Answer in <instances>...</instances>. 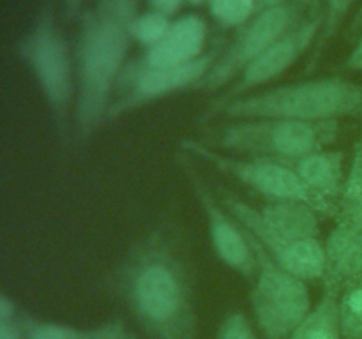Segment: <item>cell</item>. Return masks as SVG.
<instances>
[{"label": "cell", "instance_id": "6da1fadb", "mask_svg": "<svg viewBox=\"0 0 362 339\" xmlns=\"http://www.w3.org/2000/svg\"><path fill=\"white\" fill-rule=\"evenodd\" d=\"M180 240L173 226H154L112 270L113 293L148 339H197L193 278Z\"/></svg>", "mask_w": 362, "mask_h": 339}, {"label": "cell", "instance_id": "7a4b0ae2", "mask_svg": "<svg viewBox=\"0 0 362 339\" xmlns=\"http://www.w3.org/2000/svg\"><path fill=\"white\" fill-rule=\"evenodd\" d=\"M138 0H95L83 14L76 44L74 127L81 141L108 122L117 83L126 69Z\"/></svg>", "mask_w": 362, "mask_h": 339}, {"label": "cell", "instance_id": "3957f363", "mask_svg": "<svg viewBox=\"0 0 362 339\" xmlns=\"http://www.w3.org/2000/svg\"><path fill=\"white\" fill-rule=\"evenodd\" d=\"M226 119H290L339 122L362 117V85L338 76L313 78L240 95L216 112Z\"/></svg>", "mask_w": 362, "mask_h": 339}, {"label": "cell", "instance_id": "277c9868", "mask_svg": "<svg viewBox=\"0 0 362 339\" xmlns=\"http://www.w3.org/2000/svg\"><path fill=\"white\" fill-rule=\"evenodd\" d=\"M338 134L339 122L235 119L211 129L200 141L225 154L278 161L324 150Z\"/></svg>", "mask_w": 362, "mask_h": 339}, {"label": "cell", "instance_id": "5b68a950", "mask_svg": "<svg viewBox=\"0 0 362 339\" xmlns=\"http://www.w3.org/2000/svg\"><path fill=\"white\" fill-rule=\"evenodd\" d=\"M18 53L34 74L55 122L64 129L69 120L71 106L76 102V83L69 46L53 11L42 9L30 30L21 39Z\"/></svg>", "mask_w": 362, "mask_h": 339}, {"label": "cell", "instance_id": "8992f818", "mask_svg": "<svg viewBox=\"0 0 362 339\" xmlns=\"http://www.w3.org/2000/svg\"><path fill=\"white\" fill-rule=\"evenodd\" d=\"M246 237L258 260V270L250 292L258 328L264 339H290L313 307L308 282L276 263L253 237L247 233Z\"/></svg>", "mask_w": 362, "mask_h": 339}, {"label": "cell", "instance_id": "52a82bcc", "mask_svg": "<svg viewBox=\"0 0 362 339\" xmlns=\"http://www.w3.org/2000/svg\"><path fill=\"white\" fill-rule=\"evenodd\" d=\"M179 147L182 152L214 166L219 172L239 180L240 184L257 191L267 200H297L311 205L322 215H327V218L338 215V203L327 201L311 193L279 161L264 157H235L232 154H225V152L207 147L204 141L193 140V138L180 140Z\"/></svg>", "mask_w": 362, "mask_h": 339}, {"label": "cell", "instance_id": "ba28073f", "mask_svg": "<svg viewBox=\"0 0 362 339\" xmlns=\"http://www.w3.org/2000/svg\"><path fill=\"white\" fill-rule=\"evenodd\" d=\"M177 161H179L180 170L186 175L191 189H193L194 198L204 210L209 239H211L216 256L226 267L232 268L235 274L251 282L258 270V260L250 239L240 228L237 219L226 210L214 187L198 172L193 157L180 150V154L177 155Z\"/></svg>", "mask_w": 362, "mask_h": 339}, {"label": "cell", "instance_id": "9c48e42d", "mask_svg": "<svg viewBox=\"0 0 362 339\" xmlns=\"http://www.w3.org/2000/svg\"><path fill=\"white\" fill-rule=\"evenodd\" d=\"M300 21L303 20L299 16V9L292 4L260 11L244 27H240L237 37L228 49L216 59L214 66L197 90L216 92L230 87L255 59L271 48L278 39L288 34Z\"/></svg>", "mask_w": 362, "mask_h": 339}, {"label": "cell", "instance_id": "30bf717a", "mask_svg": "<svg viewBox=\"0 0 362 339\" xmlns=\"http://www.w3.org/2000/svg\"><path fill=\"white\" fill-rule=\"evenodd\" d=\"M218 56V52L204 53L200 59L193 62L177 67H165V69H147V67H138L129 62L117 83L108 120L119 119L133 109L168 97L177 92L189 90V88L197 90L209 71L212 69Z\"/></svg>", "mask_w": 362, "mask_h": 339}, {"label": "cell", "instance_id": "8fae6325", "mask_svg": "<svg viewBox=\"0 0 362 339\" xmlns=\"http://www.w3.org/2000/svg\"><path fill=\"white\" fill-rule=\"evenodd\" d=\"M219 200L226 210L237 219L244 232L253 237L262 249L276 261L296 274L297 278L310 281H322L324 278V242L315 240H292L281 233L274 232L271 226L262 221L260 214L255 207L240 200L233 191L225 186H216Z\"/></svg>", "mask_w": 362, "mask_h": 339}, {"label": "cell", "instance_id": "7c38bea8", "mask_svg": "<svg viewBox=\"0 0 362 339\" xmlns=\"http://www.w3.org/2000/svg\"><path fill=\"white\" fill-rule=\"evenodd\" d=\"M322 20L313 18V20H303L297 23L288 34L283 35L281 39L274 42L269 49H265L258 59H255L246 69L243 71L239 78L230 85L226 90L218 99L211 102L205 109L202 122L211 120L216 117L221 106L226 102L233 101V99L240 97V95L251 94L257 87L265 83H271L278 76H281L286 69L293 66L308 49H311L317 42L318 34H320Z\"/></svg>", "mask_w": 362, "mask_h": 339}, {"label": "cell", "instance_id": "4fadbf2b", "mask_svg": "<svg viewBox=\"0 0 362 339\" xmlns=\"http://www.w3.org/2000/svg\"><path fill=\"white\" fill-rule=\"evenodd\" d=\"M207 41V23L197 14H186L172 23V28L159 44L147 49L144 56L133 60L134 66L147 69H165L193 62L204 55Z\"/></svg>", "mask_w": 362, "mask_h": 339}, {"label": "cell", "instance_id": "5bb4252c", "mask_svg": "<svg viewBox=\"0 0 362 339\" xmlns=\"http://www.w3.org/2000/svg\"><path fill=\"white\" fill-rule=\"evenodd\" d=\"M359 275H362V233L336 222L324 242V290L339 295Z\"/></svg>", "mask_w": 362, "mask_h": 339}, {"label": "cell", "instance_id": "9a60e30c", "mask_svg": "<svg viewBox=\"0 0 362 339\" xmlns=\"http://www.w3.org/2000/svg\"><path fill=\"white\" fill-rule=\"evenodd\" d=\"M278 161L285 165L311 193L338 203L346 179L343 152L324 148L299 157L278 159Z\"/></svg>", "mask_w": 362, "mask_h": 339}, {"label": "cell", "instance_id": "2e32d148", "mask_svg": "<svg viewBox=\"0 0 362 339\" xmlns=\"http://www.w3.org/2000/svg\"><path fill=\"white\" fill-rule=\"evenodd\" d=\"M262 221L292 240L320 239L318 212L297 200H267L257 208Z\"/></svg>", "mask_w": 362, "mask_h": 339}, {"label": "cell", "instance_id": "e0dca14e", "mask_svg": "<svg viewBox=\"0 0 362 339\" xmlns=\"http://www.w3.org/2000/svg\"><path fill=\"white\" fill-rule=\"evenodd\" d=\"M27 339H138V335L122 320H110L98 327H74L59 321L21 316Z\"/></svg>", "mask_w": 362, "mask_h": 339}, {"label": "cell", "instance_id": "ac0fdd59", "mask_svg": "<svg viewBox=\"0 0 362 339\" xmlns=\"http://www.w3.org/2000/svg\"><path fill=\"white\" fill-rule=\"evenodd\" d=\"M290 339H345L338 295L324 290L320 300L311 307Z\"/></svg>", "mask_w": 362, "mask_h": 339}, {"label": "cell", "instance_id": "d6986e66", "mask_svg": "<svg viewBox=\"0 0 362 339\" xmlns=\"http://www.w3.org/2000/svg\"><path fill=\"white\" fill-rule=\"evenodd\" d=\"M338 222L362 233V129L352 148V161L346 170L345 186L338 200Z\"/></svg>", "mask_w": 362, "mask_h": 339}, {"label": "cell", "instance_id": "ffe728a7", "mask_svg": "<svg viewBox=\"0 0 362 339\" xmlns=\"http://www.w3.org/2000/svg\"><path fill=\"white\" fill-rule=\"evenodd\" d=\"M338 304L345 339H362V275L341 290Z\"/></svg>", "mask_w": 362, "mask_h": 339}, {"label": "cell", "instance_id": "44dd1931", "mask_svg": "<svg viewBox=\"0 0 362 339\" xmlns=\"http://www.w3.org/2000/svg\"><path fill=\"white\" fill-rule=\"evenodd\" d=\"M354 2H356V0H327V14H325V18L322 20L320 34H318L315 46L311 48V56L310 60H308V71H313L315 67H317V64L320 62L329 41L334 37L341 21L345 20L349 11L352 9Z\"/></svg>", "mask_w": 362, "mask_h": 339}, {"label": "cell", "instance_id": "7402d4cb", "mask_svg": "<svg viewBox=\"0 0 362 339\" xmlns=\"http://www.w3.org/2000/svg\"><path fill=\"white\" fill-rule=\"evenodd\" d=\"M172 18L156 13V11L136 14L133 25H131V37L138 44L144 46L145 49H151L166 37V34L172 28Z\"/></svg>", "mask_w": 362, "mask_h": 339}, {"label": "cell", "instance_id": "603a6c76", "mask_svg": "<svg viewBox=\"0 0 362 339\" xmlns=\"http://www.w3.org/2000/svg\"><path fill=\"white\" fill-rule=\"evenodd\" d=\"M209 7L223 27H244L257 9V0H211Z\"/></svg>", "mask_w": 362, "mask_h": 339}, {"label": "cell", "instance_id": "cb8c5ba5", "mask_svg": "<svg viewBox=\"0 0 362 339\" xmlns=\"http://www.w3.org/2000/svg\"><path fill=\"white\" fill-rule=\"evenodd\" d=\"M216 339H258V335L246 314L233 311L221 321Z\"/></svg>", "mask_w": 362, "mask_h": 339}, {"label": "cell", "instance_id": "d4e9b609", "mask_svg": "<svg viewBox=\"0 0 362 339\" xmlns=\"http://www.w3.org/2000/svg\"><path fill=\"white\" fill-rule=\"evenodd\" d=\"M184 2H187V0H148V6H151V11L172 18L173 14L179 13Z\"/></svg>", "mask_w": 362, "mask_h": 339}, {"label": "cell", "instance_id": "484cf974", "mask_svg": "<svg viewBox=\"0 0 362 339\" xmlns=\"http://www.w3.org/2000/svg\"><path fill=\"white\" fill-rule=\"evenodd\" d=\"M0 339H27L21 320L0 321Z\"/></svg>", "mask_w": 362, "mask_h": 339}, {"label": "cell", "instance_id": "4316f807", "mask_svg": "<svg viewBox=\"0 0 362 339\" xmlns=\"http://www.w3.org/2000/svg\"><path fill=\"white\" fill-rule=\"evenodd\" d=\"M18 320V306L7 293L0 295V321Z\"/></svg>", "mask_w": 362, "mask_h": 339}, {"label": "cell", "instance_id": "83f0119b", "mask_svg": "<svg viewBox=\"0 0 362 339\" xmlns=\"http://www.w3.org/2000/svg\"><path fill=\"white\" fill-rule=\"evenodd\" d=\"M346 67L350 69H356V71H362V34L357 41V44L354 46V49L350 52L349 59H346Z\"/></svg>", "mask_w": 362, "mask_h": 339}, {"label": "cell", "instance_id": "f1b7e54d", "mask_svg": "<svg viewBox=\"0 0 362 339\" xmlns=\"http://www.w3.org/2000/svg\"><path fill=\"white\" fill-rule=\"evenodd\" d=\"M350 35H357V34H362V6L361 9L357 11V14L354 16L352 20V25H350Z\"/></svg>", "mask_w": 362, "mask_h": 339}, {"label": "cell", "instance_id": "f546056e", "mask_svg": "<svg viewBox=\"0 0 362 339\" xmlns=\"http://www.w3.org/2000/svg\"><path fill=\"white\" fill-rule=\"evenodd\" d=\"M286 4H288V0H260L262 11H264V9H274V7L286 6Z\"/></svg>", "mask_w": 362, "mask_h": 339}, {"label": "cell", "instance_id": "4dcf8cb0", "mask_svg": "<svg viewBox=\"0 0 362 339\" xmlns=\"http://www.w3.org/2000/svg\"><path fill=\"white\" fill-rule=\"evenodd\" d=\"M187 2H189L191 6H202V4H205V2H211V0H187Z\"/></svg>", "mask_w": 362, "mask_h": 339}, {"label": "cell", "instance_id": "1f68e13d", "mask_svg": "<svg viewBox=\"0 0 362 339\" xmlns=\"http://www.w3.org/2000/svg\"><path fill=\"white\" fill-rule=\"evenodd\" d=\"M297 2H299L300 6H310V4H315V2H318V0H297Z\"/></svg>", "mask_w": 362, "mask_h": 339}]
</instances>
